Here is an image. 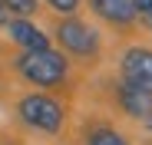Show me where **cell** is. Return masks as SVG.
I'll use <instances>...</instances> for the list:
<instances>
[{
  "mask_svg": "<svg viewBox=\"0 0 152 145\" xmlns=\"http://www.w3.org/2000/svg\"><path fill=\"white\" fill-rule=\"evenodd\" d=\"M86 145H129V142H126V135H119L116 129L99 125V129H93L86 135Z\"/></svg>",
  "mask_w": 152,
  "mask_h": 145,
  "instance_id": "8",
  "label": "cell"
},
{
  "mask_svg": "<svg viewBox=\"0 0 152 145\" xmlns=\"http://www.w3.org/2000/svg\"><path fill=\"white\" fill-rule=\"evenodd\" d=\"M56 40H60L63 50H69L73 56H96V50H99V33L89 27V23L73 20V17L56 27Z\"/></svg>",
  "mask_w": 152,
  "mask_h": 145,
  "instance_id": "3",
  "label": "cell"
},
{
  "mask_svg": "<svg viewBox=\"0 0 152 145\" xmlns=\"http://www.w3.org/2000/svg\"><path fill=\"white\" fill-rule=\"evenodd\" d=\"M46 4L53 7L56 13H66V17H69V13H73L76 7H80V0H46Z\"/></svg>",
  "mask_w": 152,
  "mask_h": 145,
  "instance_id": "11",
  "label": "cell"
},
{
  "mask_svg": "<svg viewBox=\"0 0 152 145\" xmlns=\"http://www.w3.org/2000/svg\"><path fill=\"white\" fill-rule=\"evenodd\" d=\"M119 106L136 119H145V115H152V92H142V89H132L122 83L119 86Z\"/></svg>",
  "mask_w": 152,
  "mask_h": 145,
  "instance_id": "7",
  "label": "cell"
},
{
  "mask_svg": "<svg viewBox=\"0 0 152 145\" xmlns=\"http://www.w3.org/2000/svg\"><path fill=\"white\" fill-rule=\"evenodd\" d=\"M7 33H10V40L20 46L23 53H33V50H50V36L37 27V23H30L27 17L7 20Z\"/></svg>",
  "mask_w": 152,
  "mask_h": 145,
  "instance_id": "5",
  "label": "cell"
},
{
  "mask_svg": "<svg viewBox=\"0 0 152 145\" xmlns=\"http://www.w3.org/2000/svg\"><path fill=\"white\" fill-rule=\"evenodd\" d=\"M136 7V17L145 23V30H152V0H132Z\"/></svg>",
  "mask_w": 152,
  "mask_h": 145,
  "instance_id": "10",
  "label": "cell"
},
{
  "mask_svg": "<svg viewBox=\"0 0 152 145\" xmlns=\"http://www.w3.org/2000/svg\"><path fill=\"white\" fill-rule=\"evenodd\" d=\"M17 69H20V76L27 79V83L50 89V86H60V83L66 79L69 63H66V56L56 53V50H33V53H23V56L17 59Z\"/></svg>",
  "mask_w": 152,
  "mask_h": 145,
  "instance_id": "1",
  "label": "cell"
},
{
  "mask_svg": "<svg viewBox=\"0 0 152 145\" xmlns=\"http://www.w3.org/2000/svg\"><path fill=\"white\" fill-rule=\"evenodd\" d=\"M0 4L7 7V13H17V17H33L37 13V0H0Z\"/></svg>",
  "mask_w": 152,
  "mask_h": 145,
  "instance_id": "9",
  "label": "cell"
},
{
  "mask_svg": "<svg viewBox=\"0 0 152 145\" xmlns=\"http://www.w3.org/2000/svg\"><path fill=\"white\" fill-rule=\"evenodd\" d=\"M17 115L27 122L30 129H37V132H46V135H56L60 129H63V106L53 99V96H40V92H33V96H23V99L17 102Z\"/></svg>",
  "mask_w": 152,
  "mask_h": 145,
  "instance_id": "2",
  "label": "cell"
},
{
  "mask_svg": "<svg viewBox=\"0 0 152 145\" xmlns=\"http://www.w3.org/2000/svg\"><path fill=\"white\" fill-rule=\"evenodd\" d=\"M7 17H10V13H7V7L0 4V27H7Z\"/></svg>",
  "mask_w": 152,
  "mask_h": 145,
  "instance_id": "12",
  "label": "cell"
},
{
  "mask_svg": "<svg viewBox=\"0 0 152 145\" xmlns=\"http://www.w3.org/2000/svg\"><path fill=\"white\" fill-rule=\"evenodd\" d=\"M142 122H145V129L152 132V115H145V119H142Z\"/></svg>",
  "mask_w": 152,
  "mask_h": 145,
  "instance_id": "13",
  "label": "cell"
},
{
  "mask_svg": "<svg viewBox=\"0 0 152 145\" xmlns=\"http://www.w3.org/2000/svg\"><path fill=\"white\" fill-rule=\"evenodd\" d=\"M89 7L96 10V17H103L106 23H116V27H129L136 20L132 0H89Z\"/></svg>",
  "mask_w": 152,
  "mask_h": 145,
  "instance_id": "6",
  "label": "cell"
},
{
  "mask_svg": "<svg viewBox=\"0 0 152 145\" xmlns=\"http://www.w3.org/2000/svg\"><path fill=\"white\" fill-rule=\"evenodd\" d=\"M122 83L132 86V89H142V92H152V50L145 46H129L122 53Z\"/></svg>",
  "mask_w": 152,
  "mask_h": 145,
  "instance_id": "4",
  "label": "cell"
}]
</instances>
